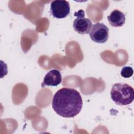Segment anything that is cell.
Returning <instances> with one entry per match:
<instances>
[{
  "mask_svg": "<svg viewBox=\"0 0 134 134\" xmlns=\"http://www.w3.org/2000/svg\"><path fill=\"white\" fill-rule=\"evenodd\" d=\"M83 106L80 93L75 89L63 87L54 95L52 106L54 111L64 118H73L81 111Z\"/></svg>",
  "mask_w": 134,
  "mask_h": 134,
  "instance_id": "6da1fadb",
  "label": "cell"
},
{
  "mask_svg": "<svg viewBox=\"0 0 134 134\" xmlns=\"http://www.w3.org/2000/svg\"><path fill=\"white\" fill-rule=\"evenodd\" d=\"M110 94L114 103L120 106L130 104L134 98L133 88L127 83H115L112 86Z\"/></svg>",
  "mask_w": 134,
  "mask_h": 134,
  "instance_id": "7a4b0ae2",
  "label": "cell"
},
{
  "mask_svg": "<svg viewBox=\"0 0 134 134\" xmlns=\"http://www.w3.org/2000/svg\"><path fill=\"white\" fill-rule=\"evenodd\" d=\"M74 15L77 16L73 23L74 30L81 35L89 34L92 23L90 19L84 17V12L83 10H79L75 13Z\"/></svg>",
  "mask_w": 134,
  "mask_h": 134,
  "instance_id": "3957f363",
  "label": "cell"
},
{
  "mask_svg": "<svg viewBox=\"0 0 134 134\" xmlns=\"http://www.w3.org/2000/svg\"><path fill=\"white\" fill-rule=\"evenodd\" d=\"M108 28L103 23H97L94 24L90 31L91 39L95 42L103 43L108 38Z\"/></svg>",
  "mask_w": 134,
  "mask_h": 134,
  "instance_id": "277c9868",
  "label": "cell"
},
{
  "mask_svg": "<svg viewBox=\"0 0 134 134\" xmlns=\"http://www.w3.org/2000/svg\"><path fill=\"white\" fill-rule=\"evenodd\" d=\"M70 11L69 3L65 0L53 1L50 4V12L54 18H64L69 15Z\"/></svg>",
  "mask_w": 134,
  "mask_h": 134,
  "instance_id": "5b68a950",
  "label": "cell"
},
{
  "mask_svg": "<svg viewBox=\"0 0 134 134\" xmlns=\"http://www.w3.org/2000/svg\"><path fill=\"white\" fill-rule=\"evenodd\" d=\"M61 81L62 76L60 72L57 69H53L46 74L41 86L42 87L45 86H57L61 83Z\"/></svg>",
  "mask_w": 134,
  "mask_h": 134,
  "instance_id": "8992f818",
  "label": "cell"
},
{
  "mask_svg": "<svg viewBox=\"0 0 134 134\" xmlns=\"http://www.w3.org/2000/svg\"><path fill=\"white\" fill-rule=\"evenodd\" d=\"M109 23L112 27H119L124 25L125 23V15L121 11L115 9L112 11L107 17Z\"/></svg>",
  "mask_w": 134,
  "mask_h": 134,
  "instance_id": "52a82bcc",
  "label": "cell"
},
{
  "mask_svg": "<svg viewBox=\"0 0 134 134\" xmlns=\"http://www.w3.org/2000/svg\"><path fill=\"white\" fill-rule=\"evenodd\" d=\"M133 70L132 68L130 66H124L122 68L121 72H120V74L121 75L125 78H129L133 75Z\"/></svg>",
  "mask_w": 134,
  "mask_h": 134,
  "instance_id": "ba28073f",
  "label": "cell"
}]
</instances>
